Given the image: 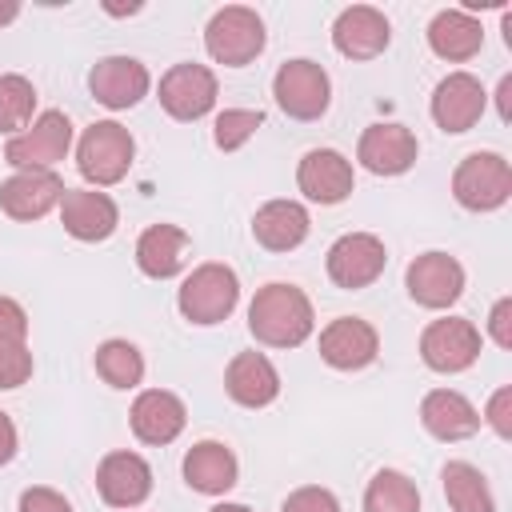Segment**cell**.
Instances as JSON below:
<instances>
[{
	"label": "cell",
	"mask_w": 512,
	"mask_h": 512,
	"mask_svg": "<svg viewBox=\"0 0 512 512\" xmlns=\"http://www.w3.org/2000/svg\"><path fill=\"white\" fill-rule=\"evenodd\" d=\"M188 248H192V240H188L184 228H176V224H152L136 240V268L144 276H152V280H172L184 268Z\"/></svg>",
	"instance_id": "cell-26"
},
{
	"label": "cell",
	"mask_w": 512,
	"mask_h": 512,
	"mask_svg": "<svg viewBox=\"0 0 512 512\" xmlns=\"http://www.w3.org/2000/svg\"><path fill=\"white\" fill-rule=\"evenodd\" d=\"M160 108L172 116V120H200V116H208L212 108H216V96H220V88H216V72L212 68H204V64H192V60H184V64H172L164 76H160Z\"/></svg>",
	"instance_id": "cell-9"
},
{
	"label": "cell",
	"mask_w": 512,
	"mask_h": 512,
	"mask_svg": "<svg viewBox=\"0 0 512 512\" xmlns=\"http://www.w3.org/2000/svg\"><path fill=\"white\" fill-rule=\"evenodd\" d=\"M420 424L428 436L444 440V444H456V440H468L480 432V412L476 404L456 392V388H432L424 400H420Z\"/></svg>",
	"instance_id": "cell-22"
},
{
	"label": "cell",
	"mask_w": 512,
	"mask_h": 512,
	"mask_svg": "<svg viewBox=\"0 0 512 512\" xmlns=\"http://www.w3.org/2000/svg\"><path fill=\"white\" fill-rule=\"evenodd\" d=\"M260 124H264L260 108H224L216 116V124H212V140H216L220 152H236L256 136Z\"/></svg>",
	"instance_id": "cell-32"
},
{
	"label": "cell",
	"mask_w": 512,
	"mask_h": 512,
	"mask_svg": "<svg viewBox=\"0 0 512 512\" xmlns=\"http://www.w3.org/2000/svg\"><path fill=\"white\" fill-rule=\"evenodd\" d=\"M428 48L448 64H464L484 48V28L464 8H444L428 24Z\"/></svg>",
	"instance_id": "cell-27"
},
{
	"label": "cell",
	"mask_w": 512,
	"mask_h": 512,
	"mask_svg": "<svg viewBox=\"0 0 512 512\" xmlns=\"http://www.w3.org/2000/svg\"><path fill=\"white\" fill-rule=\"evenodd\" d=\"M308 228H312L308 208L296 204V200H268L252 216V236L268 252H292V248H300L308 240Z\"/></svg>",
	"instance_id": "cell-25"
},
{
	"label": "cell",
	"mask_w": 512,
	"mask_h": 512,
	"mask_svg": "<svg viewBox=\"0 0 512 512\" xmlns=\"http://www.w3.org/2000/svg\"><path fill=\"white\" fill-rule=\"evenodd\" d=\"M500 440H512V384H504V388H496L492 396H488V408H484V416H480Z\"/></svg>",
	"instance_id": "cell-35"
},
{
	"label": "cell",
	"mask_w": 512,
	"mask_h": 512,
	"mask_svg": "<svg viewBox=\"0 0 512 512\" xmlns=\"http://www.w3.org/2000/svg\"><path fill=\"white\" fill-rule=\"evenodd\" d=\"M184 480L192 492H204V496H224L228 488H236L240 480V464L232 456L228 444L220 440H200L184 452Z\"/></svg>",
	"instance_id": "cell-24"
},
{
	"label": "cell",
	"mask_w": 512,
	"mask_h": 512,
	"mask_svg": "<svg viewBox=\"0 0 512 512\" xmlns=\"http://www.w3.org/2000/svg\"><path fill=\"white\" fill-rule=\"evenodd\" d=\"M376 352H380V336L360 316H336L332 324L320 328V360L336 372H360L376 360Z\"/></svg>",
	"instance_id": "cell-15"
},
{
	"label": "cell",
	"mask_w": 512,
	"mask_h": 512,
	"mask_svg": "<svg viewBox=\"0 0 512 512\" xmlns=\"http://www.w3.org/2000/svg\"><path fill=\"white\" fill-rule=\"evenodd\" d=\"M496 104H500V120L508 124V120H512V76H500V88H496Z\"/></svg>",
	"instance_id": "cell-40"
},
{
	"label": "cell",
	"mask_w": 512,
	"mask_h": 512,
	"mask_svg": "<svg viewBox=\"0 0 512 512\" xmlns=\"http://www.w3.org/2000/svg\"><path fill=\"white\" fill-rule=\"evenodd\" d=\"M364 512H420V488L396 468H380L364 488Z\"/></svg>",
	"instance_id": "cell-29"
},
{
	"label": "cell",
	"mask_w": 512,
	"mask_h": 512,
	"mask_svg": "<svg viewBox=\"0 0 512 512\" xmlns=\"http://www.w3.org/2000/svg\"><path fill=\"white\" fill-rule=\"evenodd\" d=\"M96 376L112 388H136L144 380V356L132 340H104L96 348Z\"/></svg>",
	"instance_id": "cell-30"
},
{
	"label": "cell",
	"mask_w": 512,
	"mask_h": 512,
	"mask_svg": "<svg viewBox=\"0 0 512 512\" xmlns=\"http://www.w3.org/2000/svg\"><path fill=\"white\" fill-rule=\"evenodd\" d=\"M36 112V88L28 76L20 72H4L0 76V136H20L32 124Z\"/></svg>",
	"instance_id": "cell-31"
},
{
	"label": "cell",
	"mask_w": 512,
	"mask_h": 512,
	"mask_svg": "<svg viewBox=\"0 0 512 512\" xmlns=\"http://www.w3.org/2000/svg\"><path fill=\"white\" fill-rule=\"evenodd\" d=\"M404 288L420 308H452L464 292V264L448 252H420L404 272Z\"/></svg>",
	"instance_id": "cell-11"
},
{
	"label": "cell",
	"mask_w": 512,
	"mask_h": 512,
	"mask_svg": "<svg viewBox=\"0 0 512 512\" xmlns=\"http://www.w3.org/2000/svg\"><path fill=\"white\" fill-rule=\"evenodd\" d=\"M392 40V24L372 4H352L332 24V48L344 60H376Z\"/></svg>",
	"instance_id": "cell-18"
},
{
	"label": "cell",
	"mask_w": 512,
	"mask_h": 512,
	"mask_svg": "<svg viewBox=\"0 0 512 512\" xmlns=\"http://www.w3.org/2000/svg\"><path fill=\"white\" fill-rule=\"evenodd\" d=\"M60 224L72 240H84V244H100L116 232L120 224V208L108 192H96V188H64V200H60Z\"/></svg>",
	"instance_id": "cell-20"
},
{
	"label": "cell",
	"mask_w": 512,
	"mask_h": 512,
	"mask_svg": "<svg viewBox=\"0 0 512 512\" xmlns=\"http://www.w3.org/2000/svg\"><path fill=\"white\" fill-rule=\"evenodd\" d=\"M488 108V92L472 72H448L432 88V120L440 132H468Z\"/></svg>",
	"instance_id": "cell-14"
},
{
	"label": "cell",
	"mask_w": 512,
	"mask_h": 512,
	"mask_svg": "<svg viewBox=\"0 0 512 512\" xmlns=\"http://www.w3.org/2000/svg\"><path fill=\"white\" fill-rule=\"evenodd\" d=\"M264 44H268L264 20L248 4H224V8H216L212 20H208V28H204V48L224 68L252 64L264 52Z\"/></svg>",
	"instance_id": "cell-4"
},
{
	"label": "cell",
	"mask_w": 512,
	"mask_h": 512,
	"mask_svg": "<svg viewBox=\"0 0 512 512\" xmlns=\"http://www.w3.org/2000/svg\"><path fill=\"white\" fill-rule=\"evenodd\" d=\"M224 392L240 408H268L280 396V372L264 352H236L224 368Z\"/></svg>",
	"instance_id": "cell-21"
},
{
	"label": "cell",
	"mask_w": 512,
	"mask_h": 512,
	"mask_svg": "<svg viewBox=\"0 0 512 512\" xmlns=\"http://www.w3.org/2000/svg\"><path fill=\"white\" fill-rule=\"evenodd\" d=\"M0 344H28V312L12 296H0Z\"/></svg>",
	"instance_id": "cell-36"
},
{
	"label": "cell",
	"mask_w": 512,
	"mask_h": 512,
	"mask_svg": "<svg viewBox=\"0 0 512 512\" xmlns=\"http://www.w3.org/2000/svg\"><path fill=\"white\" fill-rule=\"evenodd\" d=\"M440 480H444V496H448L452 512H496V496H492V488L476 464L448 460L440 468Z\"/></svg>",
	"instance_id": "cell-28"
},
{
	"label": "cell",
	"mask_w": 512,
	"mask_h": 512,
	"mask_svg": "<svg viewBox=\"0 0 512 512\" xmlns=\"http://www.w3.org/2000/svg\"><path fill=\"white\" fill-rule=\"evenodd\" d=\"M128 512H132V508H128Z\"/></svg>",
	"instance_id": "cell-43"
},
{
	"label": "cell",
	"mask_w": 512,
	"mask_h": 512,
	"mask_svg": "<svg viewBox=\"0 0 512 512\" xmlns=\"http://www.w3.org/2000/svg\"><path fill=\"white\" fill-rule=\"evenodd\" d=\"M488 336L496 348H512V296H500L488 312Z\"/></svg>",
	"instance_id": "cell-38"
},
{
	"label": "cell",
	"mask_w": 512,
	"mask_h": 512,
	"mask_svg": "<svg viewBox=\"0 0 512 512\" xmlns=\"http://www.w3.org/2000/svg\"><path fill=\"white\" fill-rule=\"evenodd\" d=\"M68 148H72V120L60 108H48L32 120V128H24L4 144V160L20 172H52V164H60Z\"/></svg>",
	"instance_id": "cell-6"
},
{
	"label": "cell",
	"mask_w": 512,
	"mask_h": 512,
	"mask_svg": "<svg viewBox=\"0 0 512 512\" xmlns=\"http://www.w3.org/2000/svg\"><path fill=\"white\" fill-rule=\"evenodd\" d=\"M136 160V140L124 124L116 120H96L84 128L80 144H76V168L92 188H112L128 176Z\"/></svg>",
	"instance_id": "cell-3"
},
{
	"label": "cell",
	"mask_w": 512,
	"mask_h": 512,
	"mask_svg": "<svg viewBox=\"0 0 512 512\" xmlns=\"http://www.w3.org/2000/svg\"><path fill=\"white\" fill-rule=\"evenodd\" d=\"M280 512H340V500H336V492H328L320 484H304L284 496Z\"/></svg>",
	"instance_id": "cell-34"
},
{
	"label": "cell",
	"mask_w": 512,
	"mask_h": 512,
	"mask_svg": "<svg viewBox=\"0 0 512 512\" xmlns=\"http://www.w3.org/2000/svg\"><path fill=\"white\" fill-rule=\"evenodd\" d=\"M480 356V328L464 316H444V320H432L424 332H420V360L432 368V372H464L472 368Z\"/></svg>",
	"instance_id": "cell-10"
},
{
	"label": "cell",
	"mask_w": 512,
	"mask_h": 512,
	"mask_svg": "<svg viewBox=\"0 0 512 512\" xmlns=\"http://www.w3.org/2000/svg\"><path fill=\"white\" fill-rule=\"evenodd\" d=\"M128 424H132V436L140 444H152V448H164L172 444L184 424H188V408L176 392L168 388H144L136 400H132V412H128Z\"/></svg>",
	"instance_id": "cell-17"
},
{
	"label": "cell",
	"mask_w": 512,
	"mask_h": 512,
	"mask_svg": "<svg viewBox=\"0 0 512 512\" xmlns=\"http://www.w3.org/2000/svg\"><path fill=\"white\" fill-rule=\"evenodd\" d=\"M16 448H20L16 424H12V416H8V412H0V464H8V460L16 456Z\"/></svg>",
	"instance_id": "cell-39"
},
{
	"label": "cell",
	"mask_w": 512,
	"mask_h": 512,
	"mask_svg": "<svg viewBox=\"0 0 512 512\" xmlns=\"http://www.w3.org/2000/svg\"><path fill=\"white\" fill-rule=\"evenodd\" d=\"M272 96L292 120H320L332 104V80L316 60H284L272 76Z\"/></svg>",
	"instance_id": "cell-7"
},
{
	"label": "cell",
	"mask_w": 512,
	"mask_h": 512,
	"mask_svg": "<svg viewBox=\"0 0 512 512\" xmlns=\"http://www.w3.org/2000/svg\"><path fill=\"white\" fill-rule=\"evenodd\" d=\"M16 16H20V4H16V0H0V28L12 24Z\"/></svg>",
	"instance_id": "cell-41"
},
{
	"label": "cell",
	"mask_w": 512,
	"mask_h": 512,
	"mask_svg": "<svg viewBox=\"0 0 512 512\" xmlns=\"http://www.w3.org/2000/svg\"><path fill=\"white\" fill-rule=\"evenodd\" d=\"M312 328H316L312 300L296 284L272 280L248 304V332L264 348H300L312 336Z\"/></svg>",
	"instance_id": "cell-1"
},
{
	"label": "cell",
	"mask_w": 512,
	"mask_h": 512,
	"mask_svg": "<svg viewBox=\"0 0 512 512\" xmlns=\"http://www.w3.org/2000/svg\"><path fill=\"white\" fill-rule=\"evenodd\" d=\"M296 184L312 204H344L356 188L352 160L336 148H312L296 164Z\"/></svg>",
	"instance_id": "cell-16"
},
{
	"label": "cell",
	"mask_w": 512,
	"mask_h": 512,
	"mask_svg": "<svg viewBox=\"0 0 512 512\" xmlns=\"http://www.w3.org/2000/svg\"><path fill=\"white\" fill-rule=\"evenodd\" d=\"M416 156H420V144L404 124H368L356 144V160L372 176H404L416 164Z\"/></svg>",
	"instance_id": "cell-19"
},
{
	"label": "cell",
	"mask_w": 512,
	"mask_h": 512,
	"mask_svg": "<svg viewBox=\"0 0 512 512\" xmlns=\"http://www.w3.org/2000/svg\"><path fill=\"white\" fill-rule=\"evenodd\" d=\"M96 492L108 508H140L152 496V464L140 452H108L96 464Z\"/></svg>",
	"instance_id": "cell-12"
},
{
	"label": "cell",
	"mask_w": 512,
	"mask_h": 512,
	"mask_svg": "<svg viewBox=\"0 0 512 512\" xmlns=\"http://www.w3.org/2000/svg\"><path fill=\"white\" fill-rule=\"evenodd\" d=\"M236 304H240V276H236L228 264H220V260L196 264V268L184 276L180 292H176L180 316H184L188 324H200V328L228 320Z\"/></svg>",
	"instance_id": "cell-2"
},
{
	"label": "cell",
	"mask_w": 512,
	"mask_h": 512,
	"mask_svg": "<svg viewBox=\"0 0 512 512\" xmlns=\"http://www.w3.org/2000/svg\"><path fill=\"white\" fill-rule=\"evenodd\" d=\"M32 376V352L28 344H0V392L20 388Z\"/></svg>",
	"instance_id": "cell-33"
},
{
	"label": "cell",
	"mask_w": 512,
	"mask_h": 512,
	"mask_svg": "<svg viewBox=\"0 0 512 512\" xmlns=\"http://www.w3.org/2000/svg\"><path fill=\"white\" fill-rule=\"evenodd\" d=\"M452 196L468 212H496L512 196V164L500 152H468L452 172Z\"/></svg>",
	"instance_id": "cell-5"
},
{
	"label": "cell",
	"mask_w": 512,
	"mask_h": 512,
	"mask_svg": "<svg viewBox=\"0 0 512 512\" xmlns=\"http://www.w3.org/2000/svg\"><path fill=\"white\" fill-rule=\"evenodd\" d=\"M208 512H252L248 504H232V500H224V504H212Z\"/></svg>",
	"instance_id": "cell-42"
},
{
	"label": "cell",
	"mask_w": 512,
	"mask_h": 512,
	"mask_svg": "<svg viewBox=\"0 0 512 512\" xmlns=\"http://www.w3.org/2000/svg\"><path fill=\"white\" fill-rule=\"evenodd\" d=\"M384 264H388V248L380 236L372 232H344L328 256H324V268H328V280L344 292H356V288H368L384 276Z\"/></svg>",
	"instance_id": "cell-8"
},
{
	"label": "cell",
	"mask_w": 512,
	"mask_h": 512,
	"mask_svg": "<svg viewBox=\"0 0 512 512\" xmlns=\"http://www.w3.org/2000/svg\"><path fill=\"white\" fill-rule=\"evenodd\" d=\"M20 512H72V504L56 488L36 484V488H24L20 492Z\"/></svg>",
	"instance_id": "cell-37"
},
{
	"label": "cell",
	"mask_w": 512,
	"mask_h": 512,
	"mask_svg": "<svg viewBox=\"0 0 512 512\" xmlns=\"http://www.w3.org/2000/svg\"><path fill=\"white\" fill-rule=\"evenodd\" d=\"M148 84H152V76L136 56H104L88 72V92L96 96V104H104L112 112L136 108L148 96Z\"/></svg>",
	"instance_id": "cell-13"
},
{
	"label": "cell",
	"mask_w": 512,
	"mask_h": 512,
	"mask_svg": "<svg viewBox=\"0 0 512 512\" xmlns=\"http://www.w3.org/2000/svg\"><path fill=\"white\" fill-rule=\"evenodd\" d=\"M64 200V180L56 172H16L0 184V208L12 220H40Z\"/></svg>",
	"instance_id": "cell-23"
}]
</instances>
